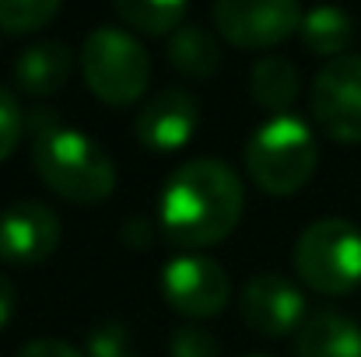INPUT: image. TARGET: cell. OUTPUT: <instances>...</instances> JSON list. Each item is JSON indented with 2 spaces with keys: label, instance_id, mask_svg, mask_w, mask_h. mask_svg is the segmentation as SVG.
<instances>
[{
  "label": "cell",
  "instance_id": "cell-16",
  "mask_svg": "<svg viewBox=\"0 0 361 357\" xmlns=\"http://www.w3.org/2000/svg\"><path fill=\"white\" fill-rule=\"evenodd\" d=\"M302 42L319 53V56H341L344 46L351 42V32H355V21L348 11L341 7H312L302 14Z\"/></svg>",
  "mask_w": 361,
  "mask_h": 357
},
{
  "label": "cell",
  "instance_id": "cell-6",
  "mask_svg": "<svg viewBox=\"0 0 361 357\" xmlns=\"http://www.w3.org/2000/svg\"><path fill=\"white\" fill-rule=\"evenodd\" d=\"M312 119L341 144H361V53L334 56L312 81Z\"/></svg>",
  "mask_w": 361,
  "mask_h": 357
},
{
  "label": "cell",
  "instance_id": "cell-5",
  "mask_svg": "<svg viewBox=\"0 0 361 357\" xmlns=\"http://www.w3.org/2000/svg\"><path fill=\"white\" fill-rule=\"evenodd\" d=\"M295 270L319 294H348L361 284V228L348 218H319L295 242Z\"/></svg>",
  "mask_w": 361,
  "mask_h": 357
},
{
  "label": "cell",
  "instance_id": "cell-4",
  "mask_svg": "<svg viewBox=\"0 0 361 357\" xmlns=\"http://www.w3.org/2000/svg\"><path fill=\"white\" fill-rule=\"evenodd\" d=\"M81 70L88 88L113 106H126L147 92L151 56L137 35L116 25H99L81 46Z\"/></svg>",
  "mask_w": 361,
  "mask_h": 357
},
{
  "label": "cell",
  "instance_id": "cell-11",
  "mask_svg": "<svg viewBox=\"0 0 361 357\" xmlns=\"http://www.w3.org/2000/svg\"><path fill=\"white\" fill-rule=\"evenodd\" d=\"M200 126V106L197 99L186 92V88H161L154 92L140 113H137V140L144 147H154V151H176L183 147Z\"/></svg>",
  "mask_w": 361,
  "mask_h": 357
},
{
  "label": "cell",
  "instance_id": "cell-18",
  "mask_svg": "<svg viewBox=\"0 0 361 357\" xmlns=\"http://www.w3.org/2000/svg\"><path fill=\"white\" fill-rule=\"evenodd\" d=\"M60 14V0H0V28L32 32Z\"/></svg>",
  "mask_w": 361,
  "mask_h": 357
},
{
  "label": "cell",
  "instance_id": "cell-13",
  "mask_svg": "<svg viewBox=\"0 0 361 357\" xmlns=\"http://www.w3.org/2000/svg\"><path fill=\"white\" fill-rule=\"evenodd\" d=\"M298 357H361V326L341 312H316L298 330Z\"/></svg>",
  "mask_w": 361,
  "mask_h": 357
},
{
  "label": "cell",
  "instance_id": "cell-7",
  "mask_svg": "<svg viewBox=\"0 0 361 357\" xmlns=\"http://www.w3.org/2000/svg\"><path fill=\"white\" fill-rule=\"evenodd\" d=\"M161 291L176 312L190 319H211L228 305L232 284L225 266L211 256H172L161 270Z\"/></svg>",
  "mask_w": 361,
  "mask_h": 357
},
{
  "label": "cell",
  "instance_id": "cell-2",
  "mask_svg": "<svg viewBox=\"0 0 361 357\" xmlns=\"http://www.w3.org/2000/svg\"><path fill=\"white\" fill-rule=\"evenodd\" d=\"M32 126V161L49 189L74 203H99L116 186V165L109 151L85 130L63 123L53 109H35Z\"/></svg>",
  "mask_w": 361,
  "mask_h": 357
},
{
  "label": "cell",
  "instance_id": "cell-20",
  "mask_svg": "<svg viewBox=\"0 0 361 357\" xmlns=\"http://www.w3.org/2000/svg\"><path fill=\"white\" fill-rule=\"evenodd\" d=\"M169 354L172 357H221L218 340L200 330V326H179L169 340Z\"/></svg>",
  "mask_w": 361,
  "mask_h": 357
},
{
  "label": "cell",
  "instance_id": "cell-8",
  "mask_svg": "<svg viewBox=\"0 0 361 357\" xmlns=\"http://www.w3.org/2000/svg\"><path fill=\"white\" fill-rule=\"evenodd\" d=\"M302 7L295 0H218L214 21L239 46H274L302 28Z\"/></svg>",
  "mask_w": 361,
  "mask_h": 357
},
{
  "label": "cell",
  "instance_id": "cell-9",
  "mask_svg": "<svg viewBox=\"0 0 361 357\" xmlns=\"http://www.w3.org/2000/svg\"><path fill=\"white\" fill-rule=\"evenodd\" d=\"M60 245V218L42 200H14L0 211V259L42 263Z\"/></svg>",
  "mask_w": 361,
  "mask_h": 357
},
{
  "label": "cell",
  "instance_id": "cell-1",
  "mask_svg": "<svg viewBox=\"0 0 361 357\" xmlns=\"http://www.w3.org/2000/svg\"><path fill=\"white\" fill-rule=\"evenodd\" d=\"M242 207L245 186L239 172L221 158H193L169 175L158 200V225L183 249L214 245L239 225Z\"/></svg>",
  "mask_w": 361,
  "mask_h": 357
},
{
  "label": "cell",
  "instance_id": "cell-14",
  "mask_svg": "<svg viewBox=\"0 0 361 357\" xmlns=\"http://www.w3.org/2000/svg\"><path fill=\"white\" fill-rule=\"evenodd\" d=\"M249 92L259 106L274 109L277 116L288 113L302 92V77H298V67L281 56V53H270V56H259L249 70Z\"/></svg>",
  "mask_w": 361,
  "mask_h": 357
},
{
  "label": "cell",
  "instance_id": "cell-12",
  "mask_svg": "<svg viewBox=\"0 0 361 357\" xmlns=\"http://www.w3.org/2000/svg\"><path fill=\"white\" fill-rule=\"evenodd\" d=\"M71 70H74V53L67 42H56V39H42V42L21 49V56L14 60V81L28 95L60 92L67 84Z\"/></svg>",
  "mask_w": 361,
  "mask_h": 357
},
{
  "label": "cell",
  "instance_id": "cell-21",
  "mask_svg": "<svg viewBox=\"0 0 361 357\" xmlns=\"http://www.w3.org/2000/svg\"><path fill=\"white\" fill-rule=\"evenodd\" d=\"M88 357H137L120 322H102L88 333Z\"/></svg>",
  "mask_w": 361,
  "mask_h": 357
},
{
  "label": "cell",
  "instance_id": "cell-19",
  "mask_svg": "<svg viewBox=\"0 0 361 357\" xmlns=\"http://www.w3.org/2000/svg\"><path fill=\"white\" fill-rule=\"evenodd\" d=\"M21 130H25V113L18 106V95L7 84H0V161L18 147Z\"/></svg>",
  "mask_w": 361,
  "mask_h": 357
},
{
  "label": "cell",
  "instance_id": "cell-23",
  "mask_svg": "<svg viewBox=\"0 0 361 357\" xmlns=\"http://www.w3.org/2000/svg\"><path fill=\"white\" fill-rule=\"evenodd\" d=\"M14 301H18V294H14V284L0 273V330L11 322V315H14Z\"/></svg>",
  "mask_w": 361,
  "mask_h": 357
},
{
  "label": "cell",
  "instance_id": "cell-17",
  "mask_svg": "<svg viewBox=\"0 0 361 357\" xmlns=\"http://www.w3.org/2000/svg\"><path fill=\"white\" fill-rule=\"evenodd\" d=\"M116 14L140 32L172 35L186 18V4L183 0H116Z\"/></svg>",
  "mask_w": 361,
  "mask_h": 357
},
{
  "label": "cell",
  "instance_id": "cell-10",
  "mask_svg": "<svg viewBox=\"0 0 361 357\" xmlns=\"http://www.w3.org/2000/svg\"><path fill=\"white\" fill-rule=\"evenodd\" d=\"M242 315L263 337H284L305 319V294L281 273H256L242 287Z\"/></svg>",
  "mask_w": 361,
  "mask_h": 357
},
{
  "label": "cell",
  "instance_id": "cell-22",
  "mask_svg": "<svg viewBox=\"0 0 361 357\" xmlns=\"http://www.w3.org/2000/svg\"><path fill=\"white\" fill-rule=\"evenodd\" d=\"M18 357H88L81 354L78 347H71V344H63V340H53V337H46V340H32V344H25Z\"/></svg>",
  "mask_w": 361,
  "mask_h": 357
},
{
  "label": "cell",
  "instance_id": "cell-24",
  "mask_svg": "<svg viewBox=\"0 0 361 357\" xmlns=\"http://www.w3.org/2000/svg\"><path fill=\"white\" fill-rule=\"evenodd\" d=\"M245 357H267V354H245Z\"/></svg>",
  "mask_w": 361,
  "mask_h": 357
},
{
  "label": "cell",
  "instance_id": "cell-15",
  "mask_svg": "<svg viewBox=\"0 0 361 357\" xmlns=\"http://www.w3.org/2000/svg\"><path fill=\"white\" fill-rule=\"evenodd\" d=\"M165 49L172 67L183 70L186 77H211L221 67V46L214 32H207L204 25H179L165 39Z\"/></svg>",
  "mask_w": 361,
  "mask_h": 357
},
{
  "label": "cell",
  "instance_id": "cell-3",
  "mask_svg": "<svg viewBox=\"0 0 361 357\" xmlns=\"http://www.w3.org/2000/svg\"><path fill=\"white\" fill-rule=\"evenodd\" d=\"M319 161L312 126L295 113H281L259 123L245 144V168L270 196H288L309 182Z\"/></svg>",
  "mask_w": 361,
  "mask_h": 357
}]
</instances>
